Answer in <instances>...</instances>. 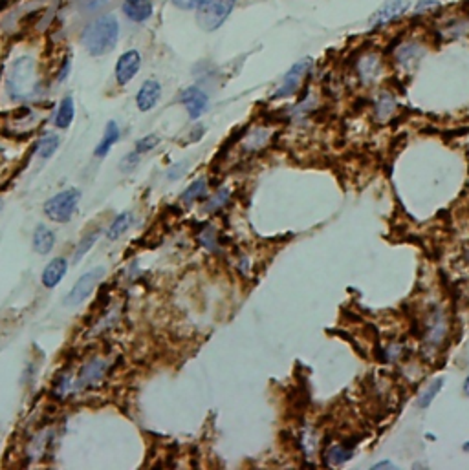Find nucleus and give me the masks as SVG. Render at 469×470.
I'll return each instance as SVG.
<instances>
[{"instance_id": "nucleus-1", "label": "nucleus", "mask_w": 469, "mask_h": 470, "mask_svg": "<svg viewBox=\"0 0 469 470\" xmlns=\"http://www.w3.org/2000/svg\"><path fill=\"white\" fill-rule=\"evenodd\" d=\"M120 20L114 13L99 15L85 24L81 31L82 48L92 57H103L116 48L120 43Z\"/></svg>"}, {"instance_id": "nucleus-2", "label": "nucleus", "mask_w": 469, "mask_h": 470, "mask_svg": "<svg viewBox=\"0 0 469 470\" xmlns=\"http://www.w3.org/2000/svg\"><path fill=\"white\" fill-rule=\"evenodd\" d=\"M41 82L37 75V64L31 57L15 59L6 77V90L13 101L22 103L34 99L39 94Z\"/></svg>"}, {"instance_id": "nucleus-3", "label": "nucleus", "mask_w": 469, "mask_h": 470, "mask_svg": "<svg viewBox=\"0 0 469 470\" xmlns=\"http://www.w3.org/2000/svg\"><path fill=\"white\" fill-rule=\"evenodd\" d=\"M238 0H203L196 10V24L200 29L213 34L222 28L237 8Z\"/></svg>"}, {"instance_id": "nucleus-4", "label": "nucleus", "mask_w": 469, "mask_h": 470, "mask_svg": "<svg viewBox=\"0 0 469 470\" xmlns=\"http://www.w3.org/2000/svg\"><path fill=\"white\" fill-rule=\"evenodd\" d=\"M79 202H81V191H78V189L61 191L44 203V214L52 221L66 223V221L72 220V216L78 211Z\"/></svg>"}, {"instance_id": "nucleus-5", "label": "nucleus", "mask_w": 469, "mask_h": 470, "mask_svg": "<svg viewBox=\"0 0 469 470\" xmlns=\"http://www.w3.org/2000/svg\"><path fill=\"white\" fill-rule=\"evenodd\" d=\"M312 68H314V61L312 59H301V61H297L284 73L281 85L277 87L275 94H273V99H286V97H291L294 94H297V90L301 88L306 75L312 72Z\"/></svg>"}, {"instance_id": "nucleus-6", "label": "nucleus", "mask_w": 469, "mask_h": 470, "mask_svg": "<svg viewBox=\"0 0 469 470\" xmlns=\"http://www.w3.org/2000/svg\"><path fill=\"white\" fill-rule=\"evenodd\" d=\"M411 10V0H385L367 22L368 29H382L385 26L396 22Z\"/></svg>"}, {"instance_id": "nucleus-7", "label": "nucleus", "mask_w": 469, "mask_h": 470, "mask_svg": "<svg viewBox=\"0 0 469 470\" xmlns=\"http://www.w3.org/2000/svg\"><path fill=\"white\" fill-rule=\"evenodd\" d=\"M103 277H105V267H96L87 271L78 282L73 284V288L70 289V293H68L66 298H64L66 306L75 307L79 306V304L85 302V300L92 295L94 289L97 288V284L101 282Z\"/></svg>"}, {"instance_id": "nucleus-8", "label": "nucleus", "mask_w": 469, "mask_h": 470, "mask_svg": "<svg viewBox=\"0 0 469 470\" xmlns=\"http://www.w3.org/2000/svg\"><path fill=\"white\" fill-rule=\"evenodd\" d=\"M141 63H143V57H141L140 50L131 48L121 53L116 61V68H114V77H116L117 85L127 87L129 82L134 81V77L141 70Z\"/></svg>"}, {"instance_id": "nucleus-9", "label": "nucleus", "mask_w": 469, "mask_h": 470, "mask_svg": "<svg viewBox=\"0 0 469 470\" xmlns=\"http://www.w3.org/2000/svg\"><path fill=\"white\" fill-rule=\"evenodd\" d=\"M356 73H358L359 81L365 87H370L374 82L380 81L383 73V59L376 52H365L361 57L356 61Z\"/></svg>"}, {"instance_id": "nucleus-10", "label": "nucleus", "mask_w": 469, "mask_h": 470, "mask_svg": "<svg viewBox=\"0 0 469 470\" xmlns=\"http://www.w3.org/2000/svg\"><path fill=\"white\" fill-rule=\"evenodd\" d=\"M180 103L185 106L191 119L199 121L209 108V96L200 87H189L180 94Z\"/></svg>"}, {"instance_id": "nucleus-11", "label": "nucleus", "mask_w": 469, "mask_h": 470, "mask_svg": "<svg viewBox=\"0 0 469 470\" xmlns=\"http://www.w3.org/2000/svg\"><path fill=\"white\" fill-rule=\"evenodd\" d=\"M424 55H426V46L416 38H409L405 43L398 44L394 50V61L402 68L414 66Z\"/></svg>"}, {"instance_id": "nucleus-12", "label": "nucleus", "mask_w": 469, "mask_h": 470, "mask_svg": "<svg viewBox=\"0 0 469 470\" xmlns=\"http://www.w3.org/2000/svg\"><path fill=\"white\" fill-rule=\"evenodd\" d=\"M161 82L158 79H147L136 94V106L140 112H150L161 99Z\"/></svg>"}, {"instance_id": "nucleus-13", "label": "nucleus", "mask_w": 469, "mask_h": 470, "mask_svg": "<svg viewBox=\"0 0 469 470\" xmlns=\"http://www.w3.org/2000/svg\"><path fill=\"white\" fill-rule=\"evenodd\" d=\"M121 11L134 24H145L154 15V4L152 0H123Z\"/></svg>"}, {"instance_id": "nucleus-14", "label": "nucleus", "mask_w": 469, "mask_h": 470, "mask_svg": "<svg viewBox=\"0 0 469 470\" xmlns=\"http://www.w3.org/2000/svg\"><path fill=\"white\" fill-rule=\"evenodd\" d=\"M66 271H68L66 258H61V256H59V258L52 260V262L44 267L43 277H41L44 288H48V289L57 288L59 284L63 282Z\"/></svg>"}, {"instance_id": "nucleus-15", "label": "nucleus", "mask_w": 469, "mask_h": 470, "mask_svg": "<svg viewBox=\"0 0 469 470\" xmlns=\"http://www.w3.org/2000/svg\"><path fill=\"white\" fill-rule=\"evenodd\" d=\"M396 97L392 96L391 91L383 90L377 94L376 101H374V114H376V119L382 121V123H385V121H389L394 115V112H396Z\"/></svg>"}, {"instance_id": "nucleus-16", "label": "nucleus", "mask_w": 469, "mask_h": 470, "mask_svg": "<svg viewBox=\"0 0 469 470\" xmlns=\"http://www.w3.org/2000/svg\"><path fill=\"white\" fill-rule=\"evenodd\" d=\"M121 138V128L120 125H117L116 121H108L107 126H105V132H103V138L101 141L97 143L96 150H94V154H96L97 158H105L108 152H110V149L114 147V145L120 141Z\"/></svg>"}, {"instance_id": "nucleus-17", "label": "nucleus", "mask_w": 469, "mask_h": 470, "mask_svg": "<svg viewBox=\"0 0 469 470\" xmlns=\"http://www.w3.org/2000/svg\"><path fill=\"white\" fill-rule=\"evenodd\" d=\"M73 117H75V103H73V97L72 96H66L61 99V103H59V108L57 112H55V126L61 130H66L72 126L73 123Z\"/></svg>"}, {"instance_id": "nucleus-18", "label": "nucleus", "mask_w": 469, "mask_h": 470, "mask_svg": "<svg viewBox=\"0 0 469 470\" xmlns=\"http://www.w3.org/2000/svg\"><path fill=\"white\" fill-rule=\"evenodd\" d=\"M55 245V233L50 227L39 226L34 235V249L41 254H48Z\"/></svg>"}, {"instance_id": "nucleus-19", "label": "nucleus", "mask_w": 469, "mask_h": 470, "mask_svg": "<svg viewBox=\"0 0 469 470\" xmlns=\"http://www.w3.org/2000/svg\"><path fill=\"white\" fill-rule=\"evenodd\" d=\"M324 457H326V463L332 467L345 465L347 461L354 457V448L347 445H334V446H330L329 450H326Z\"/></svg>"}, {"instance_id": "nucleus-20", "label": "nucleus", "mask_w": 469, "mask_h": 470, "mask_svg": "<svg viewBox=\"0 0 469 470\" xmlns=\"http://www.w3.org/2000/svg\"><path fill=\"white\" fill-rule=\"evenodd\" d=\"M132 221H134V218H132L131 212H121V214H117L116 220L112 221L110 227H108L107 230V238L108 240H117V238H121V236L125 235L127 230L131 229Z\"/></svg>"}, {"instance_id": "nucleus-21", "label": "nucleus", "mask_w": 469, "mask_h": 470, "mask_svg": "<svg viewBox=\"0 0 469 470\" xmlns=\"http://www.w3.org/2000/svg\"><path fill=\"white\" fill-rule=\"evenodd\" d=\"M444 377H436V379L431 381L429 384H427L426 388L421 390L420 397H418V406L420 408H429L431 403L435 401V397L438 394H440V390L444 388Z\"/></svg>"}, {"instance_id": "nucleus-22", "label": "nucleus", "mask_w": 469, "mask_h": 470, "mask_svg": "<svg viewBox=\"0 0 469 470\" xmlns=\"http://www.w3.org/2000/svg\"><path fill=\"white\" fill-rule=\"evenodd\" d=\"M208 194V179L200 178L196 182H193L182 194V202L184 203H194L199 202L200 198H203Z\"/></svg>"}, {"instance_id": "nucleus-23", "label": "nucleus", "mask_w": 469, "mask_h": 470, "mask_svg": "<svg viewBox=\"0 0 469 470\" xmlns=\"http://www.w3.org/2000/svg\"><path fill=\"white\" fill-rule=\"evenodd\" d=\"M59 145H61V138L57 134H46L43 140L37 143V156L41 159H50L57 152Z\"/></svg>"}, {"instance_id": "nucleus-24", "label": "nucleus", "mask_w": 469, "mask_h": 470, "mask_svg": "<svg viewBox=\"0 0 469 470\" xmlns=\"http://www.w3.org/2000/svg\"><path fill=\"white\" fill-rule=\"evenodd\" d=\"M99 235H101V230L94 229L82 236L81 240H79L78 247H75V251H73V262H79V260H81L82 256L88 253V251L92 249L94 244H96L97 238H99Z\"/></svg>"}, {"instance_id": "nucleus-25", "label": "nucleus", "mask_w": 469, "mask_h": 470, "mask_svg": "<svg viewBox=\"0 0 469 470\" xmlns=\"http://www.w3.org/2000/svg\"><path fill=\"white\" fill-rule=\"evenodd\" d=\"M103 374V365L99 360H94L92 365H87L82 368V374L79 375V386H85L87 383H94Z\"/></svg>"}, {"instance_id": "nucleus-26", "label": "nucleus", "mask_w": 469, "mask_h": 470, "mask_svg": "<svg viewBox=\"0 0 469 470\" xmlns=\"http://www.w3.org/2000/svg\"><path fill=\"white\" fill-rule=\"evenodd\" d=\"M158 143H160V138H158L156 134H149V135H145V138H141L140 141H136V149L134 150L143 156V154L150 152V150H154V147Z\"/></svg>"}, {"instance_id": "nucleus-27", "label": "nucleus", "mask_w": 469, "mask_h": 470, "mask_svg": "<svg viewBox=\"0 0 469 470\" xmlns=\"http://www.w3.org/2000/svg\"><path fill=\"white\" fill-rule=\"evenodd\" d=\"M228 200H229V189H220V191H218L217 194H215V196L211 198V200H209L208 211L209 212L218 211L220 207H224V205H226V203H228Z\"/></svg>"}, {"instance_id": "nucleus-28", "label": "nucleus", "mask_w": 469, "mask_h": 470, "mask_svg": "<svg viewBox=\"0 0 469 470\" xmlns=\"http://www.w3.org/2000/svg\"><path fill=\"white\" fill-rule=\"evenodd\" d=\"M140 158H141V154H138L136 150L131 154H127L125 158L121 159V170H125V172L134 170V168L140 165Z\"/></svg>"}, {"instance_id": "nucleus-29", "label": "nucleus", "mask_w": 469, "mask_h": 470, "mask_svg": "<svg viewBox=\"0 0 469 470\" xmlns=\"http://www.w3.org/2000/svg\"><path fill=\"white\" fill-rule=\"evenodd\" d=\"M436 6H440V0H416V4L412 6V13H427V11L435 10Z\"/></svg>"}, {"instance_id": "nucleus-30", "label": "nucleus", "mask_w": 469, "mask_h": 470, "mask_svg": "<svg viewBox=\"0 0 469 470\" xmlns=\"http://www.w3.org/2000/svg\"><path fill=\"white\" fill-rule=\"evenodd\" d=\"M171 4L175 6L176 10L196 11L203 4V0H171Z\"/></svg>"}, {"instance_id": "nucleus-31", "label": "nucleus", "mask_w": 469, "mask_h": 470, "mask_svg": "<svg viewBox=\"0 0 469 470\" xmlns=\"http://www.w3.org/2000/svg\"><path fill=\"white\" fill-rule=\"evenodd\" d=\"M200 240H202V244L205 245L209 251H217V236H215L213 229L203 230L202 236H200Z\"/></svg>"}, {"instance_id": "nucleus-32", "label": "nucleus", "mask_w": 469, "mask_h": 470, "mask_svg": "<svg viewBox=\"0 0 469 470\" xmlns=\"http://www.w3.org/2000/svg\"><path fill=\"white\" fill-rule=\"evenodd\" d=\"M70 70H72V59L66 57L63 61V64H61V68H59L57 82H64V81H66L68 75H70Z\"/></svg>"}, {"instance_id": "nucleus-33", "label": "nucleus", "mask_w": 469, "mask_h": 470, "mask_svg": "<svg viewBox=\"0 0 469 470\" xmlns=\"http://www.w3.org/2000/svg\"><path fill=\"white\" fill-rule=\"evenodd\" d=\"M75 2H78L79 8H82L85 11H96L105 4V0H75Z\"/></svg>"}, {"instance_id": "nucleus-34", "label": "nucleus", "mask_w": 469, "mask_h": 470, "mask_svg": "<svg viewBox=\"0 0 469 470\" xmlns=\"http://www.w3.org/2000/svg\"><path fill=\"white\" fill-rule=\"evenodd\" d=\"M374 470L377 469H396V465L392 463V461H380V463H376V465H373Z\"/></svg>"}, {"instance_id": "nucleus-35", "label": "nucleus", "mask_w": 469, "mask_h": 470, "mask_svg": "<svg viewBox=\"0 0 469 470\" xmlns=\"http://www.w3.org/2000/svg\"><path fill=\"white\" fill-rule=\"evenodd\" d=\"M464 394L469 397V377L464 381Z\"/></svg>"}, {"instance_id": "nucleus-36", "label": "nucleus", "mask_w": 469, "mask_h": 470, "mask_svg": "<svg viewBox=\"0 0 469 470\" xmlns=\"http://www.w3.org/2000/svg\"><path fill=\"white\" fill-rule=\"evenodd\" d=\"M462 450H464V452H468V454H469V441H466L464 445H462Z\"/></svg>"}]
</instances>
